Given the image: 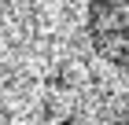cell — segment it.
<instances>
[{
    "mask_svg": "<svg viewBox=\"0 0 129 125\" xmlns=\"http://www.w3.org/2000/svg\"><path fill=\"white\" fill-rule=\"evenodd\" d=\"M89 40L100 59H107L118 70H129V0H92Z\"/></svg>",
    "mask_w": 129,
    "mask_h": 125,
    "instance_id": "obj_1",
    "label": "cell"
},
{
    "mask_svg": "<svg viewBox=\"0 0 129 125\" xmlns=\"http://www.w3.org/2000/svg\"><path fill=\"white\" fill-rule=\"evenodd\" d=\"M122 125H129V110H125V118H122Z\"/></svg>",
    "mask_w": 129,
    "mask_h": 125,
    "instance_id": "obj_2",
    "label": "cell"
}]
</instances>
